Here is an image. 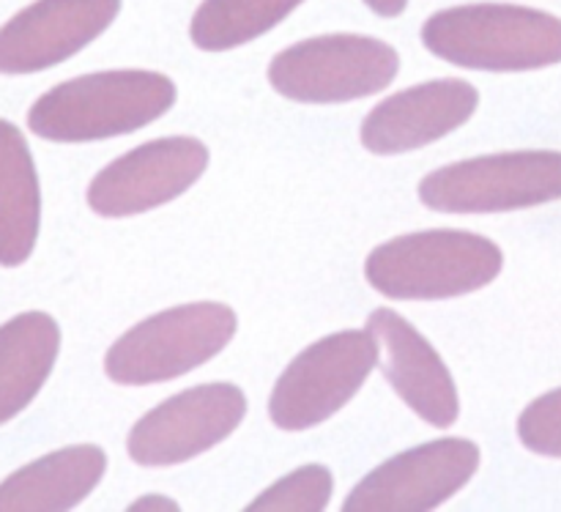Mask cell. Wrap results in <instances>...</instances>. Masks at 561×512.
I'll use <instances>...</instances> for the list:
<instances>
[{
    "label": "cell",
    "instance_id": "obj_1",
    "mask_svg": "<svg viewBox=\"0 0 561 512\" xmlns=\"http://www.w3.org/2000/svg\"><path fill=\"white\" fill-rule=\"evenodd\" d=\"M175 99L179 88L162 71H96L42 93L27 110V129L64 146L110 140L162 118Z\"/></svg>",
    "mask_w": 561,
    "mask_h": 512
},
{
    "label": "cell",
    "instance_id": "obj_2",
    "mask_svg": "<svg viewBox=\"0 0 561 512\" xmlns=\"http://www.w3.org/2000/svg\"><path fill=\"white\" fill-rule=\"evenodd\" d=\"M431 55L474 71H537L561 64V20L515 3H466L436 11L422 25Z\"/></svg>",
    "mask_w": 561,
    "mask_h": 512
},
{
    "label": "cell",
    "instance_id": "obj_3",
    "mask_svg": "<svg viewBox=\"0 0 561 512\" xmlns=\"http://www.w3.org/2000/svg\"><path fill=\"white\" fill-rule=\"evenodd\" d=\"M496 241L471 230H420L383 241L367 255L370 288L398 301H444L477 294L502 274Z\"/></svg>",
    "mask_w": 561,
    "mask_h": 512
},
{
    "label": "cell",
    "instance_id": "obj_4",
    "mask_svg": "<svg viewBox=\"0 0 561 512\" xmlns=\"http://www.w3.org/2000/svg\"><path fill=\"white\" fill-rule=\"evenodd\" d=\"M239 316L222 301L170 307L121 334L104 356V373L118 387H148L186 376L228 349Z\"/></svg>",
    "mask_w": 561,
    "mask_h": 512
},
{
    "label": "cell",
    "instance_id": "obj_5",
    "mask_svg": "<svg viewBox=\"0 0 561 512\" xmlns=\"http://www.w3.org/2000/svg\"><path fill=\"white\" fill-rule=\"evenodd\" d=\"M400 71L392 44L359 33L296 42L268 64V86L301 104H345L387 91Z\"/></svg>",
    "mask_w": 561,
    "mask_h": 512
},
{
    "label": "cell",
    "instance_id": "obj_6",
    "mask_svg": "<svg viewBox=\"0 0 561 512\" xmlns=\"http://www.w3.org/2000/svg\"><path fill=\"white\" fill-rule=\"evenodd\" d=\"M420 201L442 214H502L561 201V151L485 153L420 181Z\"/></svg>",
    "mask_w": 561,
    "mask_h": 512
},
{
    "label": "cell",
    "instance_id": "obj_7",
    "mask_svg": "<svg viewBox=\"0 0 561 512\" xmlns=\"http://www.w3.org/2000/svg\"><path fill=\"white\" fill-rule=\"evenodd\" d=\"M378 367V343L367 329H345L294 356L268 398V417L285 433L312 431L356 398Z\"/></svg>",
    "mask_w": 561,
    "mask_h": 512
},
{
    "label": "cell",
    "instance_id": "obj_8",
    "mask_svg": "<svg viewBox=\"0 0 561 512\" xmlns=\"http://www.w3.org/2000/svg\"><path fill=\"white\" fill-rule=\"evenodd\" d=\"M244 417L247 395L236 384H201L142 414L129 431L126 453L146 469L186 464L233 436Z\"/></svg>",
    "mask_w": 561,
    "mask_h": 512
},
{
    "label": "cell",
    "instance_id": "obj_9",
    "mask_svg": "<svg viewBox=\"0 0 561 512\" xmlns=\"http://www.w3.org/2000/svg\"><path fill=\"white\" fill-rule=\"evenodd\" d=\"M471 439L444 436L383 460L345 497L348 512H431L463 491L480 469Z\"/></svg>",
    "mask_w": 561,
    "mask_h": 512
},
{
    "label": "cell",
    "instance_id": "obj_10",
    "mask_svg": "<svg viewBox=\"0 0 561 512\" xmlns=\"http://www.w3.org/2000/svg\"><path fill=\"white\" fill-rule=\"evenodd\" d=\"M208 162L211 153L197 137L175 135L142 143L93 175L88 184V206L107 219L153 212L192 190Z\"/></svg>",
    "mask_w": 561,
    "mask_h": 512
},
{
    "label": "cell",
    "instance_id": "obj_11",
    "mask_svg": "<svg viewBox=\"0 0 561 512\" xmlns=\"http://www.w3.org/2000/svg\"><path fill=\"white\" fill-rule=\"evenodd\" d=\"M121 14V0H33L0 27V75H36L75 58Z\"/></svg>",
    "mask_w": 561,
    "mask_h": 512
},
{
    "label": "cell",
    "instance_id": "obj_12",
    "mask_svg": "<svg viewBox=\"0 0 561 512\" xmlns=\"http://www.w3.org/2000/svg\"><path fill=\"white\" fill-rule=\"evenodd\" d=\"M365 329L378 343V367L398 398L427 425L453 428L460 417L458 384L431 340L389 307L373 310Z\"/></svg>",
    "mask_w": 561,
    "mask_h": 512
},
{
    "label": "cell",
    "instance_id": "obj_13",
    "mask_svg": "<svg viewBox=\"0 0 561 512\" xmlns=\"http://www.w3.org/2000/svg\"><path fill=\"white\" fill-rule=\"evenodd\" d=\"M480 107V91L466 80H427L392 93L362 121V146L378 157L416 151L453 135Z\"/></svg>",
    "mask_w": 561,
    "mask_h": 512
},
{
    "label": "cell",
    "instance_id": "obj_14",
    "mask_svg": "<svg viewBox=\"0 0 561 512\" xmlns=\"http://www.w3.org/2000/svg\"><path fill=\"white\" fill-rule=\"evenodd\" d=\"M107 475L96 444H75L22 466L0 482V512H64L91 497Z\"/></svg>",
    "mask_w": 561,
    "mask_h": 512
},
{
    "label": "cell",
    "instance_id": "obj_15",
    "mask_svg": "<svg viewBox=\"0 0 561 512\" xmlns=\"http://www.w3.org/2000/svg\"><path fill=\"white\" fill-rule=\"evenodd\" d=\"M60 354V327L47 312H20L0 327V425L42 392Z\"/></svg>",
    "mask_w": 561,
    "mask_h": 512
},
{
    "label": "cell",
    "instance_id": "obj_16",
    "mask_svg": "<svg viewBox=\"0 0 561 512\" xmlns=\"http://www.w3.org/2000/svg\"><path fill=\"white\" fill-rule=\"evenodd\" d=\"M42 228V186L25 137L0 118V266H22Z\"/></svg>",
    "mask_w": 561,
    "mask_h": 512
},
{
    "label": "cell",
    "instance_id": "obj_17",
    "mask_svg": "<svg viewBox=\"0 0 561 512\" xmlns=\"http://www.w3.org/2000/svg\"><path fill=\"white\" fill-rule=\"evenodd\" d=\"M305 0H203L190 22V38L203 53H228L288 20Z\"/></svg>",
    "mask_w": 561,
    "mask_h": 512
},
{
    "label": "cell",
    "instance_id": "obj_18",
    "mask_svg": "<svg viewBox=\"0 0 561 512\" xmlns=\"http://www.w3.org/2000/svg\"><path fill=\"white\" fill-rule=\"evenodd\" d=\"M334 493V477L327 466L307 464L272 482L250 502L252 512H321Z\"/></svg>",
    "mask_w": 561,
    "mask_h": 512
},
{
    "label": "cell",
    "instance_id": "obj_19",
    "mask_svg": "<svg viewBox=\"0 0 561 512\" xmlns=\"http://www.w3.org/2000/svg\"><path fill=\"white\" fill-rule=\"evenodd\" d=\"M518 439L529 453L561 458V387L540 395L520 411Z\"/></svg>",
    "mask_w": 561,
    "mask_h": 512
},
{
    "label": "cell",
    "instance_id": "obj_20",
    "mask_svg": "<svg viewBox=\"0 0 561 512\" xmlns=\"http://www.w3.org/2000/svg\"><path fill=\"white\" fill-rule=\"evenodd\" d=\"M131 512H170L179 510V502H173L170 497H162V493H148V497H140L135 504H129Z\"/></svg>",
    "mask_w": 561,
    "mask_h": 512
},
{
    "label": "cell",
    "instance_id": "obj_21",
    "mask_svg": "<svg viewBox=\"0 0 561 512\" xmlns=\"http://www.w3.org/2000/svg\"><path fill=\"white\" fill-rule=\"evenodd\" d=\"M362 3L378 16H400L409 9V0H362Z\"/></svg>",
    "mask_w": 561,
    "mask_h": 512
}]
</instances>
